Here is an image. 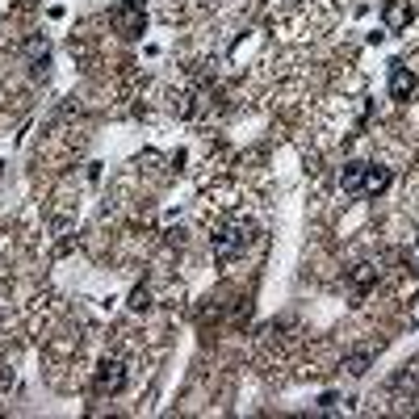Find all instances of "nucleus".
Masks as SVG:
<instances>
[{
    "mask_svg": "<svg viewBox=\"0 0 419 419\" xmlns=\"http://www.w3.org/2000/svg\"><path fill=\"white\" fill-rule=\"evenodd\" d=\"M252 239H256V223H252V218H235V223H227L223 231L214 235V256H218V264L235 260Z\"/></svg>",
    "mask_w": 419,
    "mask_h": 419,
    "instance_id": "obj_1",
    "label": "nucleus"
},
{
    "mask_svg": "<svg viewBox=\"0 0 419 419\" xmlns=\"http://www.w3.org/2000/svg\"><path fill=\"white\" fill-rule=\"evenodd\" d=\"M109 26H113L122 38H143V30H147V9H143V0H118V4L109 9Z\"/></svg>",
    "mask_w": 419,
    "mask_h": 419,
    "instance_id": "obj_2",
    "label": "nucleus"
},
{
    "mask_svg": "<svg viewBox=\"0 0 419 419\" xmlns=\"http://www.w3.org/2000/svg\"><path fill=\"white\" fill-rule=\"evenodd\" d=\"M93 390L105 398V394H122L126 390V365L122 361H101L93 377Z\"/></svg>",
    "mask_w": 419,
    "mask_h": 419,
    "instance_id": "obj_3",
    "label": "nucleus"
},
{
    "mask_svg": "<svg viewBox=\"0 0 419 419\" xmlns=\"http://www.w3.org/2000/svg\"><path fill=\"white\" fill-rule=\"evenodd\" d=\"M411 93H415V76H411V67L407 63H390V96L394 101H411Z\"/></svg>",
    "mask_w": 419,
    "mask_h": 419,
    "instance_id": "obj_4",
    "label": "nucleus"
},
{
    "mask_svg": "<svg viewBox=\"0 0 419 419\" xmlns=\"http://www.w3.org/2000/svg\"><path fill=\"white\" fill-rule=\"evenodd\" d=\"M21 55L30 59L34 76H43V72H47V63H50V43L43 38V34H30V38H26V47H21Z\"/></svg>",
    "mask_w": 419,
    "mask_h": 419,
    "instance_id": "obj_5",
    "label": "nucleus"
},
{
    "mask_svg": "<svg viewBox=\"0 0 419 419\" xmlns=\"http://www.w3.org/2000/svg\"><path fill=\"white\" fill-rule=\"evenodd\" d=\"M381 17H386V30H394V34H398V30H407V26H411L415 9H411V0H390Z\"/></svg>",
    "mask_w": 419,
    "mask_h": 419,
    "instance_id": "obj_6",
    "label": "nucleus"
},
{
    "mask_svg": "<svg viewBox=\"0 0 419 419\" xmlns=\"http://www.w3.org/2000/svg\"><path fill=\"white\" fill-rule=\"evenodd\" d=\"M365 168H369V164L348 160V164H344V172H340V189H344V193H361V189H365Z\"/></svg>",
    "mask_w": 419,
    "mask_h": 419,
    "instance_id": "obj_7",
    "label": "nucleus"
},
{
    "mask_svg": "<svg viewBox=\"0 0 419 419\" xmlns=\"http://www.w3.org/2000/svg\"><path fill=\"white\" fill-rule=\"evenodd\" d=\"M386 189H390V168H386V164H369V168H365V189H361V193H373V197H377V193H386Z\"/></svg>",
    "mask_w": 419,
    "mask_h": 419,
    "instance_id": "obj_8",
    "label": "nucleus"
},
{
    "mask_svg": "<svg viewBox=\"0 0 419 419\" xmlns=\"http://www.w3.org/2000/svg\"><path fill=\"white\" fill-rule=\"evenodd\" d=\"M369 365H373V352H369V348H357V352H348V357H344V369L352 373V377H365V373H369Z\"/></svg>",
    "mask_w": 419,
    "mask_h": 419,
    "instance_id": "obj_9",
    "label": "nucleus"
},
{
    "mask_svg": "<svg viewBox=\"0 0 419 419\" xmlns=\"http://www.w3.org/2000/svg\"><path fill=\"white\" fill-rule=\"evenodd\" d=\"M373 277H377V269H373V264H361V269L352 273V281H357V289H361V294L373 285Z\"/></svg>",
    "mask_w": 419,
    "mask_h": 419,
    "instance_id": "obj_10",
    "label": "nucleus"
},
{
    "mask_svg": "<svg viewBox=\"0 0 419 419\" xmlns=\"http://www.w3.org/2000/svg\"><path fill=\"white\" fill-rule=\"evenodd\" d=\"M147 306H151V294H147V289H135V294H130V311H147Z\"/></svg>",
    "mask_w": 419,
    "mask_h": 419,
    "instance_id": "obj_11",
    "label": "nucleus"
},
{
    "mask_svg": "<svg viewBox=\"0 0 419 419\" xmlns=\"http://www.w3.org/2000/svg\"><path fill=\"white\" fill-rule=\"evenodd\" d=\"M0 172H4V164H0Z\"/></svg>",
    "mask_w": 419,
    "mask_h": 419,
    "instance_id": "obj_12",
    "label": "nucleus"
}]
</instances>
